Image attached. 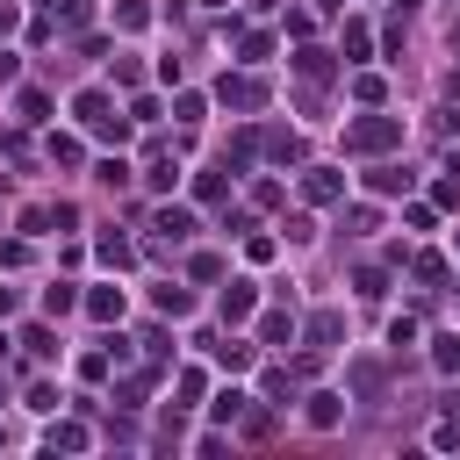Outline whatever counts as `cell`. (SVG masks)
<instances>
[{
  "mask_svg": "<svg viewBox=\"0 0 460 460\" xmlns=\"http://www.w3.org/2000/svg\"><path fill=\"white\" fill-rule=\"evenodd\" d=\"M238 58H245V65H259V58H273V36H266V29H245V36H238Z\"/></svg>",
  "mask_w": 460,
  "mask_h": 460,
  "instance_id": "obj_19",
  "label": "cell"
},
{
  "mask_svg": "<svg viewBox=\"0 0 460 460\" xmlns=\"http://www.w3.org/2000/svg\"><path fill=\"white\" fill-rule=\"evenodd\" d=\"M15 108H22V123H43V115H50V101H43L36 87H22V94H15Z\"/></svg>",
  "mask_w": 460,
  "mask_h": 460,
  "instance_id": "obj_29",
  "label": "cell"
},
{
  "mask_svg": "<svg viewBox=\"0 0 460 460\" xmlns=\"http://www.w3.org/2000/svg\"><path fill=\"white\" fill-rule=\"evenodd\" d=\"M115 29H151V0H115Z\"/></svg>",
  "mask_w": 460,
  "mask_h": 460,
  "instance_id": "obj_17",
  "label": "cell"
},
{
  "mask_svg": "<svg viewBox=\"0 0 460 460\" xmlns=\"http://www.w3.org/2000/svg\"><path fill=\"white\" fill-rule=\"evenodd\" d=\"M22 345H29V353H36V360H58V338H50L43 324H29V331H22Z\"/></svg>",
  "mask_w": 460,
  "mask_h": 460,
  "instance_id": "obj_27",
  "label": "cell"
},
{
  "mask_svg": "<svg viewBox=\"0 0 460 460\" xmlns=\"http://www.w3.org/2000/svg\"><path fill=\"white\" fill-rule=\"evenodd\" d=\"M446 94H453V101H460V65H453V73H446Z\"/></svg>",
  "mask_w": 460,
  "mask_h": 460,
  "instance_id": "obj_37",
  "label": "cell"
},
{
  "mask_svg": "<svg viewBox=\"0 0 460 460\" xmlns=\"http://www.w3.org/2000/svg\"><path fill=\"white\" fill-rule=\"evenodd\" d=\"M353 288L374 303V295H388V273H381V266H360V273H353Z\"/></svg>",
  "mask_w": 460,
  "mask_h": 460,
  "instance_id": "obj_26",
  "label": "cell"
},
{
  "mask_svg": "<svg viewBox=\"0 0 460 460\" xmlns=\"http://www.w3.org/2000/svg\"><path fill=\"white\" fill-rule=\"evenodd\" d=\"M367 188H374V195H410V172H402V165H374Z\"/></svg>",
  "mask_w": 460,
  "mask_h": 460,
  "instance_id": "obj_14",
  "label": "cell"
},
{
  "mask_svg": "<svg viewBox=\"0 0 460 460\" xmlns=\"http://www.w3.org/2000/svg\"><path fill=\"white\" fill-rule=\"evenodd\" d=\"M29 410H43V418L58 410V388H50V381H36V388H29Z\"/></svg>",
  "mask_w": 460,
  "mask_h": 460,
  "instance_id": "obj_34",
  "label": "cell"
},
{
  "mask_svg": "<svg viewBox=\"0 0 460 460\" xmlns=\"http://www.w3.org/2000/svg\"><path fill=\"white\" fill-rule=\"evenodd\" d=\"M295 73L303 80H331V50H295Z\"/></svg>",
  "mask_w": 460,
  "mask_h": 460,
  "instance_id": "obj_22",
  "label": "cell"
},
{
  "mask_svg": "<svg viewBox=\"0 0 460 460\" xmlns=\"http://www.w3.org/2000/svg\"><path fill=\"white\" fill-rule=\"evenodd\" d=\"M94 252H101L108 266H130V259H137V252H130V238H115V230H101V245H94Z\"/></svg>",
  "mask_w": 460,
  "mask_h": 460,
  "instance_id": "obj_21",
  "label": "cell"
},
{
  "mask_svg": "<svg viewBox=\"0 0 460 460\" xmlns=\"http://www.w3.org/2000/svg\"><path fill=\"white\" fill-rule=\"evenodd\" d=\"M87 317H94V324H115V317H123V288H94V295H87Z\"/></svg>",
  "mask_w": 460,
  "mask_h": 460,
  "instance_id": "obj_11",
  "label": "cell"
},
{
  "mask_svg": "<svg viewBox=\"0 0 460 460\" xmlns=\"http://www.w3.org/2000/svg\"><path fill=\"white\" fill-rule=\"evenodd\" d=\"M295 381H303V374H288V367H273V374H266V395H273V402H295Z\"/></svg>",
  "mask_w": 460,
  "mask_h": 460,
  "instance_id": "obj_28",
  "label": "cell"
},
{
  "mask_svg": "<svg viewBox=\"0 0 460 460\" xmlns=\"http://www.w3.org/2000/svg\"><path fill=\"white\" fill-rule=\"evenodd\" d=\"M73 115H80V130H94V137H108V144H123V137H130V123L115 115V101H108L101 87H87V94L73 101Z\"/></svg>",
  "mask_w": 460,
  "mask_h": 460,
  "instance_id": "obj_2",
  "label": "cell"
},
{
  "mask_svg": "<svg viewBox=\"0 0 460 460\" xmlns=\"http://www.w3.org/2000/svg\"><path fill=\"white\" fill-rule=\"evenodd\" d=\"M353 395H367V402L381 395V367H374V360H360V367H353Z\"/></svg>",
  "mask_w": 460,
  "mask_h": 460,
  "instance_id": "obj_24",
  "label": "cell"
},
{
  "mask_svg": "<svg viewBox=\"0 0 460 460\" xmlns=\"http://www.w3.org/2000/svg\"><path fill=\"white\" fill-rule=\"evenodd\" d=\"M418 280H446V259L439 252H418Z\"/></svg>",
  "mask_w": 460,
  "mask_h": 460,
  "instance_id": "obj_35",
  "label": "cell"
},
{
  "mask_svg": "<svg viewBox=\"0 0 460 460\" xmlns=\"http://www.w3.org/2000/svg\"><path fill=\"white\" fill-rule=\"evenodd\" d=\"M402 144V115H360V123H345V151L353 158H374V151H395Z\"/></svg>",
  "mask_w": 460,
  "mask_h": 460,
  "instance_id": "obj_1",
  "label": "cell"
},
{
  "mask_svg": "<svg viewBox=\"0 0 460 460\" xmlns=\"http://www.w3.org/2000/svg\"><path fill=\"white\" fill-rule=\"evenodd\" d=\"M374 50V36H367V22H345V65H360V58Z\"/></svg>",
  "mask_w": 460,
  "mask_h": 460,
  "instance_id": "obj_20",
  "label": "cell"
},
{
  "mask_svg": "<svg viewBox=\"0 0 460 460\" xmlns=\"http://www.w3.org/2000/svg\"><path fill=\"white\" fill-rule=\"evenodd\" d=\"M209 353H216V367H230V374H245L252 367V345H238V338H202Z\"/></svg>",
  "mask_w": 460,
  "mask_h": 460,
  "instance_id": "obj_8",
  "label": "cell"
},
{
  "mask_svg": "<svg viewBox=\"0 0 460 460\" xmlns=\"http://www.w3.org/2000/svg\"><path fill=\"white\" fill-rule=\"evenodd\" d=\"M303 338H310L317 353H324V345H338V338H345V317H338V310H317V317L303 324Z\"/></svg>",
  "mask_w": 460,
  "mask_h": 460,
  "instance_id": "obj_6",
  "label": "cell"
},
{
  "mask_svg": "<svg viewBox=\"0 0 460 460\" xmlns=\"http://www.w3.org/2000/svg\"><path fill=\"white\" fill-rule=\"evenodd\" d=\"M15 80H22V58H15V50H0V87H15Z\"/></svg>",
  "mask_w": 460,
  "mask_h": 460,
  "instance_id": "obj_36",
  "label": "cell"
},
{
  "mask_svg": "<svg viewBox=\"0 0 460 460\" xmlns=\"http://www.w3.org/2000/svg\"><path fill=\"white\" fill-rule=\"evenodd\" d=\"M259 151H266L273 165H295V158H303V137H295V130H266V137H259Z\"/></svg>",
  "mask_w": 460,
  "mask_h": 460,
  "instance_id": "obj_7",
  "label": "cell"
},
{
  "mask_svg": "<svg viewBox=\"0 0 460 460\" xmlns=\"http://www.w3.org/2000/svg\"><path fill=\"white\" fill-rule=\"evenodd\" d=\"M151 230L180 245V238H195V216H188V209H158V223H151Z\"/></svg>",
  "mask_w": 460,
  "mask_h": 460,
  "instance_id": "obj_13",
  "label": "cell"
},
{
  "mask_svg": "<svg viewBox=\"0 0 460 460\" xmlns=\"http://www.w3.org/2000/svg\"><path fill=\"white\" fill-rule=\"evenodd\" d=\"M245 410H252V395H245V388H223V395L209 402V418H216V425H238Z\"/></svg>",
  "mask_w": 460,
  "mask_h": 460,
  "instance_id": "obj_10",
  "label": "cell"
},
{
  "mask_svg": "<svg viewBox=\"0 0 460 460\" xmlns=\"http://www.w3.org/2000/svg\"><path fill=\"white\" fill-rule=\"evenodd\" d=\"M80 303H87V295H80V288H65V280H58L50 295H43V310H50V317H65V310H80Z\"/></svg>",
  "mask_w": 460,
  "mask_h": 460,
  "instance_id": "obj_23",
  "label": "cell"
},
{
  "mask_svg": "<svg viewBox=\"0 0 460 460\" xmlns=\"http://www.w3.org/2000/svg\"><path fill=\"white\" fill-rule=\"evenodd\" d=\"M432 446H439V453H460V410H453V418L432 432Z\"/></svg>",
  "mask_w": 460,
  "mask_h": 460,
  "instance_id": "obj_31",
  "label": "cell"
},
{
  "mask_svg": "<svg viewBox=\"0 0 460 460\" xmlns=\"http://www.w3.org/2000/svg\"><path fill=\"white\" fill-rule=\"evenodd\" d=\"M252 310H259V295H252V280H230V288H223V324H245Z\"/></svg>",
  "mask_w": 460,
  "mask_h": 460,
  "instance_id": "obj_5",
  "label": "cell"
},
{
  "mask_svg": "<svg viewBox=\"0 0 460 460\" xmlns=\"http://www.w3.org/2000/svg\"><path fill=\"white\" fill-rule=\"evenodd\" d=\"M0 446H8V432H0Z\"/></svg>",
  "mask_w": 460,
  "mask_h": 460,
  "instance_id": "obj_38",
  "label": "cell"
},
{
  "mask_svg": "<svg viewBox=\"0 0 460 460\" xmlns=\"http://www.w3.org/2000/svg\"><path fill=\"white\" fill-rule=\"evenodd\" d=\"M151 303H158V317H188V310H195V295H188V288H172V280L151 288Z\"/></svg>",
  "mask_w": 460,
  "mask_h": 460,
  "instance_id": "obj_15",
  "label": "cell"
},
{
  "mask_svg": "<svg viewBox=\"0 0 460 460\" xmlns=\"http://www.w3.org/2000/svg\"><path fill=\"white\" fill-rule=\"evenodd\" d=\"M338 418H345V395H310V425L317 432H331Z\"/></svg>",
  "mask_w": 460,
  "mask_h": 460,
  "instance_id": "obj_16",
  "label": "cell"
},
{
  "mask_svg": "<svg viewBox=\"0 0 460 460\" xmlns=\"http://www.w3.org/2000/svg\"><path fill=\"white\" fill-rule=\"evenodd\" d=\"M259 338H266V345H288V338H295V317H288V310L259 317Z\"/></svg>",
  "mask_w": 460,
  "mask_h": 460,
  "instance_id": "obj_18",
  "label": "cell"
},
{
  "mask_svg": "<svg viewBox=\"0 0 460 460\" xmlns=\"http://www.w3.org/2000/svg\"><path fill=\"white\" fill-rule=\"evenodd\" d=\"M432 367L439 374H460V331H439L432 338Z\"/></svg>",
  "mask_w": 460,
  "mask_h": 460,
  "instance_id": "obj_12",
  "label": "cell"
},
{
  "mask_svg": "<svg viewBox=\"0 0 460 460\" xmlns=\"http://www.w3.org/2000/svg\"><path fill=\"white\" fill-rule=\"evenodd\" d=\"M144 180H151V195H172V180H180V165H172V158H151V172H144Z\"/></svg>",
  "mask_w": 460,
  "mask_h": 460,
  "instance_id": "obj_25",
  "label": "cell"
},
{
  "mask_svg": "<svg viewBox=\"0 0 460 460\" xmlns=\"http://www.w3.org/2000/svg\"><path fill=\"white\" fill-rule=\"evenodd\" d=\"M188 273H195V280H216V273H223V259H216V252H195V259H188Z\"/></svg>",
  "mask_w": 460,
  "mask_h": 460,
  "instance_id": "obj_32",
  "label": "cell"
},
{
  "mask_svg": "<svg viewBox=\"0 0 460 460\" xmlns=\"http://www.w3.org/2000/svg\"><path fill=\"white\" fill-rule=\"evenodd\" d=\"M50 158L58 165H80V137H50Z\"/></svg>",
  "mask_w": 460,
  "mask_h": 460,
  "instance_id": "obj_33",
  "label": "cell"
},
{
  "mask_svg": "<svg viewBox=\"0 0 460 460\" xmlns=\"http://www.w3.org/2000/svg\"><path fill=\"white\" fill-rule=\"evenodd\" d=\"M223 172H230V165H223ZM223 172H202V180H195V195H202V202H223V195H230Z\"/></svg>",
  "mask_w": 460,
  "mask_h": 460,
  "instance_id": "obj_30",
  "label": "cell"
},
{
  "mask_svg": "<svg viewBox=\"0 0 460 460\" xmlns=\"http://www.w3.org/2000/svg\"><path fill=\"white\" fill-rule=\"evenodd\" d=\"M216 101H223V108H245V115H252V108H266V87H259L252 73H223Z\"/></svg>",
  "mask_w": 460,
  "mask_h": 460,
  "instance_id": "obj_3",
  "label": "cell"
},
{
  "mask_svg": "<svg viewBox=\"0 0 460 460\" xmlns=\"http://www.w3.org/2000/svg\"><path fill=\"white\" fill-rule=\"evenodd\" d=\"M303 195H310L317 209L338 202V195H345V172H338V165H310V172H303Z\"/></svg>",
  "mask_w": 460,
  "mask_h": 460,
  "instance_id": "obj_4",
  "label": "cell"
},
{
  "mask_svg": "<svg viewBox=\"0 0 460 460\" xmlns=\"http://www.w3.org/2000/svg\"><path fill=\"white\" fill-rule=\"evenodd\" d=\"M43 446H50V453H87L94 439H87V425H50V432H43Z\"/></svg>",
  "mask_w": 460,
  "mask_h": 460,
  "instance_id": "obj_9",
  "label": "cell"
},
{
  "mask_svg": "<svg viewBox=\"0 0 460 460\" xmlns=\"http://www.w3.org/2000/svg\"><path fill=\"white\" fill-rule=\"evenodd\" d=\"M453 410H460V395H453Z\"/></svg>",
  "mask_w": 460,
  "mask_h": 460,
  "instance_id": "obj_39",
  "label": "cell"
}]
</instances>
